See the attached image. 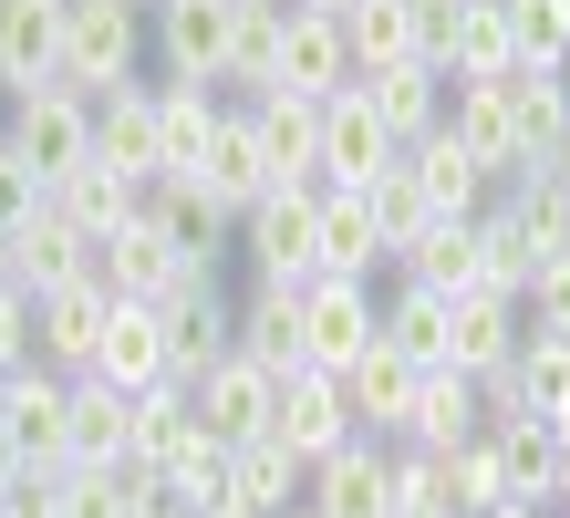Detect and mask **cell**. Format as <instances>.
<instances>
[{"label": "cell", "mask_w": 570, "mask_h": 518, "mask_svg": "<svg viewBox=\"0 0 570 518\" xmlns=\"http://www.w3.org/2000/svg\"><path fill=\"white\" fill-rule=\"evenodd\" d=\"M146 62V0H62V74L73 94H115Z\"/></svg>", "instance_id": "cell-1"}, {"label": "cell", "mask_w": 570, "mask_h": 518, "mask_svg": "<svg viewBox=\"0 0 570 518\" xmlns=\"http://www.w3.org/2000/svg\"><path fill=\"white\" fill-rule=\"evenodd\" d=\"M156 311H166V384H197L208 363L239 353V301L218 291V270H187Z\"/></svg>", "instance_id": "cell-2"}, {"label": "cell", "mask_w": 570, "mask_h": 518, "mask_svg": "<svg viewBox=\"0 0 570 518\" xmlns=\"http://www.w3.org/2000/svg\"><path fill=\"white\" fill-rule=\"evenodd\" d=\"M11 156H21L42 187L73 177V166H94V94H73V84L21 94V104H11Z\"/></svg>", "instance_id": "cell-3"}, {"label": "cell", "mask_w": 570, "mask_h": 518, "mask_svg": "<svg viewBox=\"0 0 570 518\" xmlns=\"http://www.w3.org/2000/svg\"><path fill=\"white\" fill-rule=\"evenodd\" d=\"M105 270H83V281H62V291H31V363L42 373H94V342H105Z\"/></svg>", "instance_id": "cell-4"}, {"label": "cell", "mask_w": 570, "mask_h": 518, "mask_svg": "<svg viewBox=\"0 0 570 518\" xmlns=\"http://www.w3.org/2000/svg\"><path fill=\"white\" fill-rule=\"evenodd\" d=\"M62 384H73V373H42V363L11 373V404H0V477H52L62 467Z\"/></svg>", "instance_id": "cell-5"}, {"label": "cell", "mask_w": 570, "mask_h": 518, "mask_svg": "<svg viewBox=\"0 0 570 518\" xmlns=\"http://www.w3.org/2000/svg\"><path fill=\"white\" fill-rule=\"evenodd\" d=\"M239 260L259 270V281H281V291H301L322 270V250H312V187H271L259 207H239Z\"/></svg>", "instance_id": "cell-6"}, {"label": "cell", "mask_w": 570, "mask_h": 518, "mask_svg": "<svg viewBox=\"0 0 570 518\" xmlns=\"http://www.w3.org/2000/svg\"><path fill=\"white\" fill-rule=\"evenodd\" d=\"M271 436L291 446L301 467H312V457H332L343 436H363V426H353V404H343V373H322V363L271 373Z\"/></svg>", "instance_id": "cell-7"}, {"label": "cell", "mask_w": 570, "mask_h": 518, "mask_svg": "<svg viewBox=\"0 0 570 518\" xmlns=\"http://www.w3.org/2000/svg\"><path fill=\"white\" fill-rule=\"evenodd\" d=\"M228 21H239V0H156V62L166 84H228Z\"/></svg>", "instance_id": "cell-8"}, {"label": "cell", "mask_w": 570, "mask_h": 518, "mask_svg": "<svg viewBox=\"0 0 570 518\" xmlns=\"http://www.w3.org/2000/svg\"><path fill=\"white\" fill-rule=\"evenodd\" d=\"M363 342H374V281L312 270V281H301V353H312L322 373H343Z\"/></svg>", "instance_id": "cell-9"}, {"label": "cell", "mask_w": 570, "mask_h": 518, "mask_svg": "<svg viewBox=\"0 0 570 518\" xmlns=\"http://www.w3.org/2000/svg\"><path fill=\"white\" fill-rule=\"evenodd\" d=\"M301 508H312V518H394L384 446L374 436H343L332 457H312V467H301Z\"/></svg>", "instance_id": "cell-10"}, {"label": "cell", "mask_w": 570, "mask_h": 518, "mask_svg": "<svg viewBox=\"0 0 570 518\" xmlns=\"http://www.w3.org/2000/svg\"><path fill=\"white\" fill-rule=\"evenodd\" d=\"M343 84H353L343 21H332V11H301V0H281V62H271V94L322 104V94H343Z\"/></svg>", "instance_id": "cell-11"}, {"label": "cell", "mask_w": 570, "mask_h": 518, "mask_svg": "<svg viewBox=\"0 0 570 518\" xmlns=\"http://www.w3.org/2000/svg\"><path fill=\"white\" fill-rule=\"evenodd\" d=\"M394 156H405V146L384 135V115L363 104V84L322 94V187H374Z\"/></svg>", "instance_id": "cell-12"}, {"label": "cell", "mask_w": 570, "mask_h": 518, "mask_svg": "<svg viewBox=\"0 0 570 518\" xmlns=\"http://www.w3.org/2000/svg\"><path fill=\"white\" fill-rule=\"evenodd\" d=\"M187 404H197V436H208V446H249V436H271V373H259L249 353L208 363V373L187 384Z\"/></svg>", "instance_id": "cell-13"}, {"label": "cell", "mask_w": 570, "mask_h": 518, "mask_svg": "<svg viewBox=\"0 0 570 518\" xmlns=\"http://www.w3.org/2000/svg\"><path fill=\"white\" fill-rule=\"evenodd\" d=\"M94 270H105V291H115V301H166V291L187 281L177 238L146 218V197H136V218H125L115 238H94Z\"/></svg>", "instance_id": "cell-14"}, {"label": "cell", "mask_w": 570, "mask_h": 518, "mask_svg": "<svg viewBox=\"0 0 570 518\" xmlns=\"http://www.w3.org/2000/svg\"><path fill=\"white\" fill-rule=\"evenodd\" d=\"M415 373H425V363H405V353H394L384 332H374V342H363V353L343 363V404H353V426L374 436V446H394V436H405V404H415Z\"/></svg>", "instance_id": "cell-15"}, {"label": "cell", "mask_w": 570, "mask_h": 518, "mask_svg": "<svg viewBox=\"0 0 570 518\" xmlns=\"http://www.w3.org/2000/svg\"><path fill=\"white\" fill-rule=\"evenodd\" d=\"M197 187H208L228 218L239 207H259L281 177H271V156H259V125H249V104H218V135H208V156H197Z\"/></svg>", "instance_id": "cell-16"}, {"label": "cell", "mask_w": 570, "mask_h": 518, "mask_svg": "<svg viewBox=\"0 0 570 518\" xmlns=\"http://www.w3.org/2000/svg\"><path fill=\"white\" fill-rule=\"evenodd\" d=\"M94 166H115L125 187H156V84L94 94Z\"/></svg>", "instance_id": "cell-17"}, {"label": "cell", "mask_w": 570, "mask_h": 518, "mask_svg": "<svg viewBox=\"0 0 570 518\" xmlns=\"http://www.w3.org/2000/svg\"><path fill=\"white\" fill-rule=\"evenodd\" d=\"M446 135H456V146L488 166V187L529 177V156H519V125H509V94H498V84H456V74H446Z\"/></svg>", "instance_id": "cell-18"}, {"label": "cell", "mask_w": 570, "mask_h": 518, "mask_svg": "<svg viewBox=\"0 0 570 518\" xmlns=\"http://www.w3.org/2000/svg\"><path fill=\"white\" fill-rule=\"evenodd\" d=\"M353 84H363V104L384 115V135H394V146H415V135H435V125H446V74H435L425 52L374 62V74H353Z\"/></svg>", "instance_id": "cell-19"}, {"label": "cell", "mask_w": 570, "mask_h": 518, "mask_svg": "<svg viewBox=\"0 0 570 518\" xmlns=\"http://www.w3.org/2000/svg\"><path fill=\"white\" fill-rule=\"evenodd\" d=\"M509 353H519V301L488 291V281L446 291V363H456V373H498Z\"/></svg>", "instance_id": "cell-20"}, {"label": "cell", "mask_w": 570, "mask_h": 518, "mask_svg": "<svg viewBox=\"0 0 570 518\" xmlns=\"http://www.w3.org/2000/svg\"><path fill=\"white\" fill-rule=\"evenodd\" d=\"M62 74V0H0V94H42Z\"/></svg>", "instance_id": "cell-21"}, {"label": "cell", "mask_w": 570, "mask_h": 518, "mask_svg": "<svg viewBox=\"0 0 570 518\" xmlns=\"http://www.w3.org/2000/svg\"><path fill=\"white\" fill-rule=\"evenodd\" d=\"M94 373H105L115 394L166 384V311L156 301H115L105 311V342H94Z\"/></svg>", "instance_id": "cell-22"}, {"label": "cell", "mask_w": 570, "mask_h": 518, "mask_svg": "<svg viewBox=\"0 0 570 518\" xmlns=\"http://www.w3.org/2000/svg\"><path fill=\"white\" fill-rule=\"evenodd\" d=\"M146 218L177 238V260H187V270H218V250L239 238V218H228V207L197 187V177H156V187H146Z\"/></svg>", "instance_id": "cell-23"}, {"label": "cell", "mask_w": 570, "mask_h": 518, "mask_svg": "<svg viewBox=\"0 0 570 518\" xmlns=\"http://www.w3.org/2000/svg\"><path fill=\"white\" fill-rule=\"evenodd\" d=\"M498 94H509L519 156H529V166H550V156H560V135H570V74H560V62H509V74H498Z\"/></svg>", "instance_id": "cell-24"}, {"label": "cell", "mask_w": 570, "mask_h": 518, "mask_svg": "<svg viewBox=\"0 0 570 518\" xmlns=\"http://www.w3.org/2000/svg\"><path fill=\"white\" fill-rule=\"evenodd\" d=\"M249 125H259V156H271L281 187H322V104H301V94H249Z\"/></svg>", "instance_id": "cell-25"}, {"label": "cell", "mask_w": 570, "mask_h": 518, "mask_svg": "<svg viewBox=\"0 0 570 518\" xmlns=\"http://www.w3.org/2000/svg\"><path fill=\"white\" fill-rule=\"evenodd\" d=\"M405 177H415V197L435 207V218H478V207L498 197V187H488V166L466 156V146H456L446 125H435V135H415V146H405Z\"/></svg>", "instance_id": "cell-26"}, {"label": "cell", "mask_w": 570, "mask_h": 518, "mask_svg": "<svg viewBox=\"0 0 570 518\" xmlns=\"http://www.w3.org/2000/svg\"><path fill=\"white\" fill-rule=\"evenodd\" d=\"M312 250H322V270H343V281H374L384 270V228H374V207H363V187H312Z\"/></svg>", "instance_id": "cell-27"}, {"label": "cell", "mask_w": 570, "mask_h": 518, "mask_svg": "<svg viewBox=\"0 0 570 518\" xmlns=\"http://www.w3.org/2000/svg\"><path fill=\"white\" fill-rule=\"evenodd\" d=\"M62 467H125V394L105 373L62 384Z\"/></svg>", "instance_id": "cell-28"}, {"label": "cell", "mask_w": 570, "mask_h": 518, "mask_svg": "<svg viewBox=\"0 0 570 518\" xmlns=\"http://www.w3.org/2000/svg\"><path fill=\"white\" fill-rule=\"evenodd\" d=\"M488 446H498V477H509V498L519 508H560V446H550V426L540 414H498V426H478Z\"/></svg>", "instance_id": "cell-29"}, {"label": "cell", "mask_w": 570, "mask_h": 518, "mask_svg": "<svg viewBox=\"0 0 570 518\" xmlns=\"http://www.w3.org/2000/svg\"><path fill=\"white\" fill-rule=\"evenodd\" d=\"M478 436V384H466L456 363H425L415 373V404H405V436L394 446H435V457H446V446H466Z\"/></svg>", "instance_id": "cell-30"}, {"label": "cell", "mask_w": 570, "mask_h": 518, "mask_svg": "<svg viewBox=\"0 0 570 518\" xmlns=\"http://www.w3.org/2000/svg\"><path fill=\"white\" fill-rule=\"evenodd\" d=\"M218 135V94L208 84H156V177H197Z\"/></svg>", "instance_id": "cell-31"}, {"label": "cell", "mask_w": 570, "mask_h": 518, "mask_svg": "<svg viewBox=\"0 0 570 518\" xmlns=\"http://www.w3.org/2000/svg\"><path fill=\"white\" fill-rule=\"evenodd\" d=\"M239 353H249L259 373H301V363H312V353H301V291L259 281V291L239 301Z\"/></svg>", "instance_id": "cell-32"}, {"label": "cell", "mask_w": 570, "mask_h": 518, "mask_svg": "<svg viewBox=\"0 0 570 518\" xmlns=\"http://www.w3.org/2000/svg\"><path fill=\"white\" fill-rule=\"evenodd\" d=\"M136 197H146V187H125L115 166H73V177L42 187V207H52V218H73L83 238H115L125 218H136Z\"/></svg>", "instance_id": "cell-33"}, {"label": "cell", "mask_w": 570, "mask_h": 518, "mask_svg": "<svg viewBox=\"0 0 570 518\" xmlns=\"http://www.w3.org/2000/svg\"><path fill=\"white\" fill-rule=\"evenodd\" d=\"M11 270H21V291H62V281H83V270H94V238L42 207V218L11 238Z\"/></svg>", "instance_id": "cell-34"}, {"label": "cell", "mask_w": 570, "mask_h": 518, "mask_svg": "<svg viewBox=\"0 0 570 518\" xmlns=\"http://www.w3.org/2000/svg\"><path fill=\"white\" fill-rule=\"evenodd\" d=\"M509 62H519L509 0H466V11H456V42H446V74H456V84H498Z\"/></svg>", "instance_id": "cell-35"}, {"label": "cell", "mask_w": 570, "mask_h": 518, "mask_svg": "<svg viewBox=\"0 0 570 518\" xmlns=\"http://www.w3.org/2000/svg\"><path fill=\"white\" fill-rule=\"evenodd\" d=\"M466 250H478V281H488V291H509V301L529 291V270H540V250H529V228L509 218V197H488L478 218H466Z\"/></svg>", "instance_id": "cell-36"}, {"label": "cell", "mask_w": 570, "mask_h": 518, "mask_svg": "<svg viewBox=\"0 0 570 518\" xmlns=\"http://www.w3.org/2000/svg\"><path fill=\"white\" fill-rule=\"evenodd\" d=\"M394 281H415V291H466L478 281V250H466V218H425L405 250H394Z\"/></svg>", "instance_id": "cell-37"}, {"label": "cell", "mask_w": 570, "mask_h": 518, "mask_svg": "<svg viewBox=\"0 0 570 518\" xmlns=\"http://www.w3.org/2000/svg\"><path fill=\"white\" fill-rule=\"evenodd\" d=\"M374 332H384L405 363H446V291L394 281V301H374Z\"/></svg>", "instance_id": "cell-38"}, {"label": "cell", "mask_w": 570, "mask_h": 518, "mask_svg": "<svg viewBox=\"0 0 570 518\" xmlns=\"http://www.w3.org/2000/svg\"><path fill=\"white\" fill-rule=\"evenodd\" d=\"M343 52H353V74H374V62H405L415 52V11L405 0H343Z\"/></svg>", "instance_id": "cell-39"}, {"label": "cell", "mask_w": 570, "mask_h": 518, "mask_svg": "<svg viewBox=\"0 0 570 518\" xmlns=\"http://www.w3.org/2000/svg\"><path fill=\"white\" fill-rule=\"evenodd\" d=\"M498 197H509V218L529 228V250H540V260H560V250H570V187L550 177V166H529V177H509Z\"/></svg>", "instance_id": "cell-40"}, {"label": "cell", "mask_w": 570, "mask_h": 518, "mask_svg": "<svg viewBox=\"0 0 570 518\" xmlns=\"http://www.w3.org/2000/svg\"><path fill=\"white\" fill-rule=\"evenodd\" d=\"M509 384H519L529 414H560V404H570V332H519Z\"/></svg>", "instance_id": "cell-41"}, {"label": "cell", "mask_w": 570, "mask_h": 518, "mask_svg": "<svg viewBox=\"0 0 570 518\" xmlns=\"http://www.w3.org/2000/svg\"><path fill=\"white\" fill-rule=\"evenodd\" d=\"M384 488H394V518H456L435 446H384Z\"/></svg>", "instance_id": "cell-42"}, {"label": "cell", "mask_w": 570, "mask_h": 518, "mask_svg": "<svg viewBox=\"0 0 570 518\" xmlns=\"http://www.w3.org/2000/svg\"><path fill=\"white\" fill-rule=\"evenodd\" d=\"M271 62H281V0H239V21H228V84L271 94Z\"/></svg>", "instance_id": "cell-43"}, {"label": "cell", "mask_w": 570, "mask_h": 518, "mask_svg": "<svg viewBox=\"0 0 570 518\" xmlns=\"http://www.w3.org/2000/svg\"><path fill=\"white\" fill-rule=\"evenodd\" d=\"M446 498H456V518H488V508H509V477H498V446H488V436L446 446Z\"/></svg>", "instance_id": "cell-44"}, {"label": "cell", "mask_w": 570, "mask_h": 518, "mask_svg": "<svg viewBox=\"0 0 570 518\" xmlns=\"http://www.w3.org/2000/svg\"><path fill=\"white\" fill-rule=\"evenodd\" d=\"M363 207H374V228H384V270H394V250H405V238H415V228L435 218V207L415 197V177H405V156H394V166H384V177H374V187H363Z\"/></svg>", "instance_id": "cell-45"}, {"label": "cell", "mask_w": 570, "mask_h": 518, "mask_svg": "<svg viewBox=\"0 0 570 518\" xmlns=\"http://www.w3.org/2000/svg\"><path fill=\"white\" fill-rule=\"evenodd\" d=\"M52 518H125V467H52Z\"/></svg>", "instance_id": "cell-46"}, {"label": "cell", "mask_w": 570, "mask_h": 518, "mask_svg": "<svg viewBox=\"0 0 570 518\" xmlns=\"http://www.w3.org/2000/svg\"><path fill=\"white\" fill-rule=\"evenodd\" d=\"M509 31H519V62H570V11L560 0H509Z\"/></svg>", "instance_id": "cell-47"}, {"label": "cell", "mask_w": 570, "mask_h": 518, "mask_svg": "<svg viewBox=\"0 0 570 518\" xmlns=\"http://www.w3.org/2000/svg\"><path fill=\"white\" fill-rule=\"evenodd\" d=\"M519 332H570V250L529 270V291H519Z\"/></svg>", "instance_id": "cell-48"}, {"label": "cell", "mask_w": 570, "mask_h": 518, "mask_svg": "<svg viewBox=\"0 0 570 518\" xmlns=\"http://www.w3.org/2000/svg\"><path fill=\"white\" fill-rule=\"evenodd\" d=\"M31 218H42V177L11 156V135H0V238H21Z\"/></svg>", "instance_id": "cell-49"}, {"label": "cell", "mask_w": 570, "mask_h": 518, "mask_svg": "<svg viewBox=\"0 0 570 518\" xmlns=\"http://www.w3.org/2000/svg\"><path fill=\"white\" fill-rule=\"evenodd\" d=\"M31 363V291H0V373Z\"/></svg>", "instance_id": "cell-50"}, {"label": "cell", "mask_w": 570, "mask_h": 518, "mask_svg": "<svg viewBox=\"0 0 570 518\" xmlns=\"http://www.w3.org/2000/svg\"><path fill=\"white\" fill-rule=\"evenodd\" d=\"M0 508L11 518H52V477H0Z\"/></svg>", "instance_id": "cell-51"}, {"label": "cell", "mask_w": 570, "mask_h": 518, "mask_svg": "<svg viewBox=\"0 0 570 518\" xmlns=\"http://www.w3.org/2000/svg\"><path fill=\"white\" fill-rule=\"evenodd\" d=\"M550 177H560V187H570V135H560V156H550Z\"/></svg>", "instance_id": "cell-52"}, {"label": "cell", "mask_w": 570, "mask_h": 518, "mask_svg": "<svg viewBox=\"0 0 570 518\" xmlns=\"http://www.w3.org/2000/svg\"><path fill=\"white\" fill-rule=\"evenodd\" d=\"M488 518H550V508H519V498H509V508H488Z\"/></svg>", "instance_id": "cell-53"}, {"label": "cell", "mask_w": 570, "mask_h": 518, "mask_svg": "<svg viewBox=\"0 0 570 518\" xmlns=\"http://www.w3.org/2000/svg\"><path fill=\"white\" fill-rule=\"evenodd\" d=\"M301 11H343V0H301Z\"/></svg>", "instance_id": "cell-54"}, {"label": "cell", "mask_w": 570, "mask_h": 518, "mask_svg": "<svg viewBox=\"0 0 570 518\" xmlns=\"http://www.w3.org/2000/svg\"><path fill=\"white\" fill-rule=\"evenodd\" d=\"M291 518H312V508H291Z\"/></svg>", "instance_id": "cell-55"}, {"label": "cell", "mask_w": 570, "mask_h": 518, "mask_svg": "<svg viewBox=\"0 0 570 518\" xmlns=\"http://www.w3.org/2000/svg\"><path fill=\"white\" fill-rule=\"evenodd\" d=\"M0 518H11V508H0Z\"/></svg>", "instance_id": "cell-56"}, {"label": "cell", "mask_w": 570, "mask_h": 518, "mask_svg": "<svg viewBox=\"0 0 570 518\" xmlns=\"http://www.w3.org/2000/svg\"><path fill=\"white\" fill-rule=\"evenodd\" d=\"M560 11H570V0H560Z\"/></svg>", "instance_id": "cell-57"}, {"label": "cell", "mask_w": 570, "mask_h": 518, "mask_svg": "<svg viewBox=\"0 0 570 518\" xmlns=\"http://www.w3.org/2000/svg\"><path fill=\"white\" fill-rule=\"evenodd\" d=\"M146 11H156V0H146Z\"/></svg>", "instance_id": "cell-58"}, {"label": "cell", "mask_w": 570, "mask_h": 518, "mask_svg": "<svg viewBox=\"0 0 570 518\" xmlns=\"http://www.w3.org/2000/svg\"><path fill=\"white\" fill-rule=\"evenodd\" d=\"M560 518H570V508H560Z\"/></svg>", "instance_id": "cell-59"}]
</instances>
